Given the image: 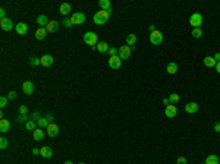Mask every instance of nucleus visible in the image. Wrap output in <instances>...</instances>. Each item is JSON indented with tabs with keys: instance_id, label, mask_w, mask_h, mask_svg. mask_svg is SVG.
I'll use <instances>...</instances> for the list:
<instances>
[{
	"instance_id": "obj_1",
	"label": "nucleus",
	"mask_w": 220,
	"mask_h": 164,
	"mask_svg": "<svg viewBox=\"0 0 220 164\" xmlns=\"http://www.w3.org/2000/svg\"><path fill=\"white\" fill-rule=\"evenodd\" d=\"M110 13H112V11H100L96 12L94 13V16H93V21H94V23L96 25H103V23L107 22L109 16H110Z\"/></svg>"
},
{
	"instance_id": "obj_2",
	"label": "nucleus",
	"mask_w": 220,
	"mask_h": 164,
	"mask_svg": "<svg viewBox=\"0 0 220 164\" xmlns=\"http://www.w3.org/2000/svg\"><path fill=\"white\" fill-rule=\"evenodd\" d=\"M84 43L87 45H90L91 48H96L97 45V34L96 32H93V31H88V32H85L84 35Z\"/></svg>"
},
{
	"instance_id": "obj_3",
	"label": "nucleus",
	"mask_w": 220,
	"mask_h": 164,
	"mask_svg": "<svg viewBox=\"0 0 220 164\" xmlns=\"http://www.w3.org/2000/svg\"><path fill=\"white\" fill-rule=\"evenodd\" d=\"M150 43H151L153 45H158L163 43V34L160 32V31H154V32H151L150 34Z\"/></svg>"
},
{
	"instance_id": "obj_4",
	"label": "nucleus",
	"mask_w": 220,
	"mask_h": 164,
	"mask_svg": "<svg viewBox=\"0 0 220 164\" xmlns=\"http://www.w3.org/2000/svg\"><path fill=\"white\" fill-rule=\"evenodd\" d=\"M189 23H191L194 28H200L201 23H203V16H201V13H192L191 16H189Z\"/></svg>"
},
{
	"instance_id": "obj_5",
	"label": "nucleus",
	"mask_w": 220,
	"mask_h": 164,
	"mask_svg": "<svg viewBox=\"0 0 220 164\" xmlns=\"http://www.w3.org/2000/svg\"><path fill=\"white\" fill-rule=\"evenodd\" d=\"M131 48L129 45H126V44H123V45H120L119 47V53H118V56L120 57V60H125V59H129V56H131Z\"/></svg>"
},
{
	"instance_id": "obj_6",
	"label": "nucleus",
	"mask_w": 220,
	"mask_h": 164,
	"mask_svg": "<svg viewBox=\"0 0 220 164\" xmlns=\"http://www.w3.org/2000/svg\"><path fill=\"white\" fill-rule=\"evenodd\" d=\"M71 21H72L73 25H82L85 22V15L81 12H75L71 15Z\"/></svg>"
},
{
	"instance_id": "obj_7",
	"label": "nucleus",
	"mask_w": 220,
	"mask_h": 164,
	"mask_svg": "<svg viewBox=\"0 0 220 164\" xmlns=\"http://www.w3.org/2000/svg\"><path fill=\"white\" fill-rule=\"evenodd\" d=\"M164 114H166V117H169V119L176 117V114H178V108H176L175 104H169L167 107L164 108Z\"/></svg>"
},
{
	"instance_id": "obj_8",
	"label": "nucleus",
	"mask_w": 220,
	"mask_h": 164,
	"mask_svg": "<svg viewBox=\"0 0 220 164\" xmlns=\"http://www.w3.org/2000/svg\"><path fill=\"white\" fill-rule=\"evenodd\" d=\"M120 65H122V60H120V57L119 56H112V57H109V66L112 69H119L120 68Z\"/></svg>"
},
{
	"instance_id": "obj_9",
	"label": "nucleus",
	"mask_w": 220,
	"mask_h": 164,
	"mask_svg": "<svg viewBox=\"0 0 220 164\" xmlns=\"http://www.w3.org/2000/svg\"><path fill=\"white\" fill-rule=\"evenodd\" d=\"M45 129H47V135L50 136V138H54V136H57V133H59V126L54 123H50Z\"/></svg>"
},
{
	"instance_id": "obj_10",
	"label": "nucleus",
	"mask_w": 220,
	"mask_h": 164,
	"mask_svg": "<svg viewBox=\"0 0 220 164\" xmlns=\"http://www.w3.org/2000/svg\"><path fill=\"white\" fill-rule=\"evenodd\" d=\"M0 28L3 29V31H11L13 28V23L9 18H5V19H0Z\"/></svg>"
},
{
	"instance_id": "obj_11",
	"label": "nucleus",
	"mask_w": 220,
	"mask_h": 164,
	"mask_svg": "<svg viewBox=\"0 0 220 164\" xmlns=\"http://www.w3.org/2000/svg\"><path fill=\"white\" fill-rule=\"evenodd\" d=\"M22 91L27 95H31V94L34 92V84H32L31 81H25L22 84Z\"/></svg>"
},
{
	"instance_id": "obj_12",
	"label": "nucleus",
	"mask_w": 220,
	"mask_h": 164,
	"mask_svg": "<svg viewBox=\"0 0 220 164\" xmlns=\"http://www.w3.org/2000/svg\"><path fill=\"white\" fill-rule=\"evenodd\" d=\"M15 31H16L18 35H25L27 32H28V25H27V23H24V22H19V23H16Z\"/></svg>"
},
{
	"instance_id": "obj_13",
	"label": "nucleus",
	"mask_w": 220,
	"mask_h": 164,
	"mask_svg": "<svg viewBox=\"0 0 220 164\" xmlns=\"http://www.w3.org/2000/svg\"><path fill=\"white\" fill-rule=\"evenodd\" d=\"M53 56L51 54H44V56L41 57V66H44V68H49L53 65Z\"/></svg>"
},
{
	"instance_id": "obj_14",
	"label": "nucleus",
	"mask_w": 220,
	"mask_h": 164,
	"mask_svg": "<svg viewBox=\"0 0 220 164\" xmlns=\"http://www.w3.org/2000/svg\"><path fill=\"white\" fill-rule=\"evenodd\" d=\"M40 155L43 157V158H50L51 155H53V149L50 147H43L40 149Z\"/></svg>"
},
{
	"instance_id": "obj_15",
	"label": "nucleus",
	"mask_w": 220,
	"mask_h": 164,
	"mask_svg": "<svg viewBox=\"0 0 220 164\" xmlns=\"http://www.w3.org/2000/svg\"><path fill=\"white\" fill-rule=\"evenodd\" d=\"M49 22H50V21L47 19V16H45V15H38V16H37V23H38L40 28H45Z\"/></svg>"
},
{
	"instance_id": "obj_16",
	"label": "nucleus",
	"mask_w": 220,
	"mask_h": 164,
	"mask_svg": "<svg viewBox=\"0 0 220 164\" xmlns=\"http://www.w3.org/2000/svg\"><path fill=\"white\" fill-rule=\"evenodd\" d=\"M185 111L186 113H189V114L197 113L198 111V104L197 103H188V104L185 106Z\"/></svg>"
},
{
	"instance_id": "obj_17",
	"label": "nucleus",
	"mask_w": 220,
	"mask_h": 164,
	"mask_svg": "<svg viewBox=\"0 0 220 164\" xmlns=\"http://www.w3.org/2000/svg\"><path fill=\"white\" fill-rule=\"evenodd\" d=\"M9 129H11V122L6 119L0 120V132H2V133H6Z\"/></svg>"
},
{
	"instance_id": "obj_18",
	"label": "nucleus",
	"mask_w": 220,
	"mask_h": 164,
	"mask_svg": "<svg viewBox=\"0 0 220 164\" xmlns=\"http://www.w3.org/2000/svg\"><path fill=\"white\" fill-rule=\"evenodd\" d=\"M98 6H100L101 11H112V3H110V0H100V2H98Z\"/></svg>"
},
{
	"instance_id": "obj_19",
	"label": "nucleus",
	"mask_w": 220,
	"mask_h": 164,
	"mask_svg": "<svg viewBox=\"0 0 220 164\" xmlns=\"http://www.w3.org/2000/svg\"><path fill=\"white\" fill-rule=\"evenodd\" d=\"M45 29H47V32H56L57 29H59V23L56 21H50V22L47 23Z\"/></svg>"
},
{
	"instance_id": "obj_20",
	"label": "nucleus",
	"mask_w": 220,
	"mask_h": 164,
	"mask_svg": "<svg viewBox=\"0 0 220 164\" xmlns=\"http://www.w3.org/2000/svg\"><path fill=\"white\" fill-rule=\"evenodd\" d=\"M216 65H217V62L214 60V57H211V56L204 57V66H207V68H214Z\"/></svg>"
},
{
	"instance_id": "obj_21",
	"label": "nucleus",
	"mask_w": 220,
	"mask_h": 164,
	"mask_svg": "<svg viewBox=\"0 0 220 164\" xmlns=\"http://www.w3.org/2000/svg\"><path fill=\"white\" fill-rule=\"evenodd\" d=\"M59 12H60L62 15H65V16L69 15V13H71V5H69V3H62V5L59 6Z\"/></svg>"
},
{
	"instance_id": "obj_22",
	"label": "nucleus",
	"mask_w": 220,
	"mask_h": 164,
	"mask_svg": "<svg viewBox=\"0 0 220 164\" xmlns=\"http://www.w3.org/2000/svg\"><path fill=\"white\" fill-rule=\"evenodd\" d=\"M45 35H47V29H45V28H38L37 31H35V38H37V40H40V41L44 40Z\"/></svg>"
},
{
	"instance_id": "obj_23",
	"label": "nucleus",
	"mask_w": 220,
	"mask_h": 164,
	"mask_svg": "<svg viewBox=\"0 0 220 164\" xmlns=\"http://www.w3.org/2000/svg\"><path fill=\"white\" fill-rule=\"evenodd\" d=\"M136 44V35L135 34H129L126 37V45H129L131 48H134V45Z\"/></svg>"
},
{
	"instance_id": "obj_24",
	"label": "nucleus",
	"mask_w": 220,
	"mask_h": 164,
	"mask_svg": "<svg viewBox=\"0 0 220 164\" xmlns=\"http://www.w3.org/2000/svg\"><path fill=\"white\" fill-rule=\"evenodd\" d=\"M166 70H167V74H170V75H175L176 72H178V65H176L175 62H170V63H167V68H166Z\"/></svg>"
},
{
	"instance_id": "obj_25",
	"label": "nucleus",
	"mask_w": 220,
	"mask_h": 164,
	"mask_svg": "<svg viewBox=\"0 0 220 164\" xmlns=\"http://www.w3.org/2000/svg\"><path fill=\"white\" fill-rule=\"evenodd\" d=\"M109 48H110V47H109V44H107V43H104V41H103V43H98V44L96 45V50H98L100 53H107Z\"/></svg>"
},
{
	"instance_id": "obj_26",
	"label": "nucleus",
	"mask_w": 220,
	"mask_h": 164,
	"mask_svg": "<svg viewBox=\"0 0 220 164\" xmlns=\"http://www.w3.org/2000/svg\"><path fill=\"white\" fill-rule=\"evenodd\" d=\"M204 164H219V157H217L216 154H211V155H209V157L205 158Z\"/></svg>"
},
{
	"instance_id": "obj_27",
	"label": "nucleus",
	"mask_w": 220,
	"mask_h": 164,
	"mask_svg": "<svg viewBox=\"0 0 220 164\" xmlns=\"http://www.w3.org/2000/svg\"><path fill=\"white\" fill-rule=\"evenodd\" d=\"M32 136H34L35 141H43V139H44V132L41 129H35L34 132H32Z\"/></svg>"
},
{
	"instance_id": "obj_28",
	"label": "nucleus",
	"mask_w": 220,
	"mask_h": 164,
	"mask_svg": "<svg viewBox=\"0 0 220 164\" xmlns=\"http://www.w3.org/2000/svg\"><path fill=\"white\" fill-rule=\"evenodd\" d=\"M37 124H38L40 128H43V129H44V128H47V126L50 124V122H49L47 117H40V119L37 120Z\"/></svg>"
},
{
	"instance_id": "obj_29",
	"label": "nucleus",
	"mask_w": 220,
	"mask_h": 164,
	"mask_svg": "<svg viewBox=\"0 0 220 164\" xmlns=\"http://www.w3.org/2000/svg\"><path fill=\"white\" fill-rule=\"evenodd\" d=\"M35 128H37V123H35L34 120H28V122L25 123V129H27V130H29V132H31V130L34 132V130H35Z\"/></svg>"
},
{
	"instance_id": "obj_30",
	"label": "nucleus",
	"mask_w": 220,
	"mask_h": 164,
	"mask_svg": "<svg viewBox=\"0 0 220 164\" xmlns=\"http://www.w3.org/2000/svg\"><path fill=\"white\" fill-rule=\"evenodd\" d=\"M29 65L31 66H38V65H41V59H38V57H35V56H32L31 59H29Z\"/></svg>"
},
{
	"instance_id": "obj_31",
	"label": "nucleus",
	"mask_w": 220,
	"mask_h": 164,
	"mask_svg": "<svg viewBox=\"0 0 220 164\" xmlns=\"http://www.w3.org/2000/svg\"><path fill=\"white\" fill-rule=\"evenodd\" d=\"M201 35H203L201 28H194L192 29V37H194V38H201Z\"/></svg>"
},
{
	"instance_id": "obj_32",
	"label": "nucleus",
	"mask_w": 220,
	"mask_h": 164,
	"mask_svg": "<svg viewBox=\"0 0 220 164\" xmlns=\"http://www.w3.org/2000/svg\"><path fill=\"white\" fill-rule=\"evenodd\" d=\"M169 100H170V104H176V103L181 100V97H179V94H170Z\"/></svg>"
},
{
	"instance_id": "obj_33",
	"label": "nucleus",
	"mask_w": 220,
	"mask_h": 164,
	"mask_svg": "<svg viewBox=\"0 0 220 164\" xmlns=\"http://www.w3.org/2000/svg\"><path fill=\"white\" fill-rule=\"evenodd\" d=\"M16 122L18 123H27L28 122V116L27 114H19L16 117Z\"/></svg>"
},
{
	"instance_id": "obj_34",
	"label": "nucleus",
	"mask_w": 220,
	"mask_h": 164,
	"mask_svg": "<svg viewBox=\"0 0 220 164\" xmlns=\"http://www.w3.org/2000/svg\"><path fill=\"white\" fill-rule=\"evenodd\" d=\"M62 23H63V27H65V28H72V27H73V23H72V21H71V18H65Z\"/></svg>"
},
{
	"instance_id": "obj_35",
	"label": "nucleus",
	"mask_w": 220,
	"mask_h": 164,
	"mask_svg": "<svg viewBox=\"0 0 220 164\" xmlns=\"http://www.w3.org/2000/svg\"><path fill=\"white\" fill-rule=\"evenodd\" d=\"M7 144H9L7 139H6L5 136H2V138H0V148H2V149H6V148H7Z\"/></svg>"
},
{
	"instance_id": "obj_36",
	"label": "nucleus",
	"mask_w": 220,
	"mask_h": 164,
	"mask_svg": "<svg viewBox=\"0 0 220 164\" xmlns=\"http://www.w3.org/2000/svg\"><path fill=\"white\" fill-rule=\"evenodd\" d=\"M7 100H9V98H7V97H0V107L2 108H5L6 106H7Z\"/></svg>"
},
{
	"instance_id": "obj_37",
	"label": "nucleus",
	"mask_w": 220,
	"mask_h": 164,
	"mask_svg": "<svg viewBox=\"0 0 220 164\" xmlns=\"http://www.w3.org/2000/svg\"><path fill=\"white\" fill-rule=\"evenodd\" d=\"M109 54H110V57L112 56H118V53H119V48H114V47H110L107 51Z\"/></svg>"
},
{
	"instance_id": "obj_38",
	"label": "nucleus",
	"mask_w": 220,
	"mask_h": 164,
	"mask_svg": "<svg viewBox=\"0 0 220 164\" xmlns=\"http://www.w3.org/2000/svg\"><path fill=\"white\" fill-rule=\"evenodd\" d=\"M18 110H19V114H27L28 113V107H27V106H19Z\"/></svg>"
},
{
	"instance_id": "obj_39",
	"label": "nucleus",
	"mask_w": 220,
	"mask_h": 164,
	"mask_svg": "<svg viewBox=\"0 0 220 164\" xmlns=\"http://www.w3.org/2000/svg\"><path fill=\"white\" fill-rule=\"evenodd\" d=\"M38 119H40V113H38V111H34L29 120H34V122H35V120H38Z\"/></svg>"
},
{
	"instance_id": "obj_40",
	"label": "nucleus",
	"mask_w": 220,
	"mask_h": 164,
	"mask_svg": "<svg viewBox=\"0 0 220 164\" xmlns=\"http://www.w3.org/2000/svg\"><path fill=\"white\" fill-rule=\"evenodd\" d=\"M7 98H9V100H15V98H16V92H15V91H11V92L7 94Z\"/></svg>"
},
{
	"instance_id": "obj_41",
	"label": "nucleus",
	"mask_w": 220,
	"mask_h": 164,
	"mask_svg": "<svg viewBox=\"0 0 220 164\" xmlns=\"http://www.w3.org/2000/svg\"><path fill=\"white\" fill-rule=\"evenodd\" d=\"M176 164H186V158L185 157H179L178 161H176Z\"/></svg>"
},
{
	"instance_id": "obj_42",
	"label": "nucleus",
	"mask_w": 220,
	"mask_h": 164,
	"mask_svg": "<svg viewBox=\"0 0 220 164\" xmlns=\"http://www.w3.org/2000/svg\"><path fill=\"white\" fill-rule=\"evenodd\" d=\"M5 18H6V11L2 7V9H0V19H5Z\"/></svg>"
},
{
	"instance_id": "obj_43",
	"label": "nucleus",
	"mask_w": 220,
	"mask_h": 164,
	"mask_svg": "<svg viewBox=\"0 0 220 164\" xmlns=\"http://www.w3.org/2000/svg\"><path fill=\"white\" fill-rule=\"evenodd\" d=\"M163 104L166 106V107H167V106L170 104V100H169V98H163Z\"/></svg>"
},
{
	"instance_id": "obj_44",
	"label": "nucleus",
	"mask_w": 220,
	"mask_h": 164,
	"mask_svg": "<svg viewBox=\"0 0 220 164\" xmlns=\"http://www.w3.org/2000/svg\"><path fill=\"white\" fill-rule=\"evenodd\" d=\"M214 132H217V133L220 132V123H216L214 124Z\"/></svg>"
},
{
	"instance_id": "obj_45",
	"label": "nucleus",
	"mask_w": 220,
	"mask_h": 164,
	"mask_svg": "<svg viewBox=\"0 0 220 164\" xmlns=\"http://www.w3.org/2000/svg\"><path fill=\"white\" fill-rule=\"evenodd\" d=\"M38 154H40L38 148H32V155H38Z\"/></svg>"
},
{
	"instance_id": "obj_46",
	"label": "nucleus",
	"mask_w": 220,
	"mask_h": 164,
	"mask_svg": "<svg viewBox=\"0 0 220 164\" xmlns=\"http://www.w3.org/2000/svg\"><path fill=\"white\" fill-rule=\"evenodd\" d=\"M214 60L216 62H220V53H216L214 54Z\"/></svg>"
},
{
	"instance_id": "obj_47",
	"label": "nucleus",
	"mask_w": 220,
	"mask_h": 164,
	"mask_svg": "<svg viewBox=\"0 0 220 164\" xmlns=\"http://www.w3.org/2000/svg\"><path fill=\"white\" fill-rule=\"evenodd\" d=\"M45 117L49 119V122H50V123H53V114H47Z\"/></svg>"
},
{
	"instance_id": "obj_48",
	"label": "nucleus",
	"mask_w": 220,
	"mask_h": 164,
	"mask_svg": "<svg viewBox=\"0 0 220 164\" xmlns=\"http://www.w3.org/2000/svg\"><path fill=\"white\" fill-rule=\"evenodd\" d=\"M216 70H217V74L220 75V62H217V65H216Z\"/></svg>"
},
{
	"instance_id": "obj_49",
	"label": "nucleus",
	"mask_w": 220,
	"mask_h": 164,
	"mask_svg": "<svg viewBox=\"0 0 220 164\" xmlns=\"http://www.w3.org/2000/svg\"><path fill=\"white\" fill-rule=\"evenodd\" d=\"M65 164H73V163H72V161H66V163H65Z\"/></svg>"
},
{
	"instance_id": "obj_50",
	"label": "nucleus",
	"mask_w": 220,
	"mask_h": 164,
	"mask_svg": "<svg viewBox=\"0 0 220 164\" xmlns=\"http://www.w3.org/2000/svg\"><path fill=\"white\" fill-rule=\"evenodd\" d=\"M79 164H85V163H79Z\"/></svg>"
}]
</instances>
